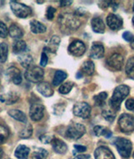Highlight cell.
Segmentation results:
<instances>
[{"label": "cell", "mask_w": 134, "mask_h": 159, "mask_svg": "<svg viewBox=\"0 0 134 159\" xmlns=\"http://www.w3.org/2000/svg\"><path fill=\"white\" fill-rule=\"evenodd\" d=\"M52 148L55 152L59 154H65L67 152V146L63 141L59 138H54L52 141Z\"/></svg>", "instance_id": "cell-18"}, {"label": "cell", "mask_w": 134, "mask_h": 159, "mask_svg": "<svg viewBox=\"0 0 134 159\" xmlns=\"http://www.w3.org/2000/svg\"><path fill=\"white\" fill-rule=\"evenodd\" d=\"M8 34H10L12 38L14 39H20L24 35L22 29L19 27L17 24H12L10 27L8 29Z\"/></svg>", "instance_id": "cell-22"}, {"label": "cell", "mask_w": 134, "mask_h": 159, "mask_svg": "<svg viewBox=\"0 0 134 159\" xmlns=\"http://www.w3.org/2000/svg\"><path fill=\"white\" fill-rule=\"evenodd\" d=\"M8 34V30L4 23L0 21V38H7Z\"/></svg>", "instance_id": "cell-38"}, {"label": "cell", "mask_w": 134, "mask_h": 159, "mask_svg": "<svg viewBox=\"0 0 134 159\" xmlns=\"http://www.w3.org/2000/svg\"><path fill=\"white\" fill-rule=\"evenodd\" d=\"M58 22L60 24V29L65 31L76 30L80 27L81 21L79 19V16L72 14H63L59 16Z\"/></svg>", "instance_id": "cell-1"}, {"label": "cell", "mask_w": 134, "mask_h": 159, "mask_svg": "<svg viewBox=\"0 0 134 159\" xmlns=\"http://www.w3.org/2000/svg\"><path fill=\"white\" fill-rule=\"evenodd\" d=\"M3 149H2V148H0V159L2 158V157H3Z\"/></svg>", "instance_id": "cell-48"}, {"label": "cell", "mask_w": 134, "mask_h": 159, "mask_svg": "<svg viewBox=\"0 0 134 159\" xmlns=\"http://www.w3.org/2000/svg\"><path fill=\"white\" fill-rule=\"evenodd\" d=\"M26 48H27V44L25 41L19 39L14 42V44H13V52L14 54H20L23 51H25Z\"/></svg>", "instance_id": "cell-28"}, {"label": "cell", "mask_w": 134, "mask_h": 159, "mask_svg": "<svg viewBox=\"0 0 134 159\" xmlns=\"http://www.w3.org/2000/svg\"><path fill=\"white\" fill-rule=\"evenodd\" d=\"M104 55V47L100 43H93L90 49V56L93 59H101Z\"/></svg>", "instance_id": "cell-17"}, {"label": "cell", "mask_w": 134, "mask_h": 159, "mask_svg": "<svg viewBox=\"0 0 134 159\" xmlns=\"http://www.w3.org/2000/svg\"><path fill=\"white\" fill-rule=\"evenodd\" d=\"M60 43V39L59 38V36H53L51 39L49 40V44L48 46L44 48V50L45 49H48L49 52L51 53H55L57 51L58 47H59V44Z\"/></svg>", "instance_id": "cell-25"}, {"label": "cell", "mask_w": 134, "mask_h": 159, "mask_svg": "<svg viewBox=\"0 0 134 159\" xmlns=\"http://www.w3.org/2000/svg\"><path fill=\"white\" fill-rule=\"evenodd\" d=\"M6 75L8 77V79L14 83V85H19L22 82L21 72L16 67L12 66L10 68H8L6 71Z\"/></svg>", "instance_id": "cell-11"}, {"label": "cell", "mask_w": 134, "mask_h": 159, "mask_svg": "<svg viewBox=\"0 0 134 159\" xmlns=\"http://www.w3.org/2000/svg\"><path fill=\"white\" fill-rule=\"evenodd\" d=\"M10 8L14 15L20 19H25L32 14L31 8L17 1H10Z\"/></svg>", "instance_id": "cell-4"}, {"label": "cell", "mask_w": 134, "mask_h": 159, "mask_svg": "<svg viewBox=\"0 0 134 159\" xmlns=\"http://www.w3.org/2000/svg\"><path fill=\"white\" fill-rule=\"evenodd\" d=\"M55 11H56V9H55V8L51 7V6L47 8V11H46L47 19H49V20H52V19H54V17H55Z\"/></svg>", "instance_id": "cell-40"}, {"label": "cell", "mask_w": 134, "mask_h": 159, "mask_svg": "<svg viewBox=\"0 0 134 159\" xmlns=\"http://www.w3.org/2000/svg\"><path fill=\"white\" fill-rule=\"evenodd\" d=\"M37 91L42 95V96H45V97H49L52 96L54 94V91H53L51 85H49L48 82H42L39 83L37 85Z\"/></svg>", "instance_id": "cell-16"}, {"label": "cell", "mask_w": 134, "mask_h": 159, "mask_svg": "<svg viewBox=\"0 0 134 159\" xmlns=\"http://www.w3.org/2000/svg\"><path fill=\"white\" fill-rule=\"evenodd\" d=\"M76 77L78 78V79H80V78H81L82 77V73L81 71H78L76 73Z\"/></svg>", "instance_id": "cell-47"}, {"label": "cell", "mask_w": 134, "mask_h": 159, "mask_svg": "<svg viewBox=\"0 0 134 159\" xmlns=\"http://www.w3.org/2000/svg\"><path fill=\"white\" fill-rule=\"evenodd\" d=\"M82 70L88 75H92L95 72V65L91 61H85L82 65Z\"/></svg>", "instance_id": "cell-29"}, {"label": "cell", "mask_w": 134, "mask_h": 159, "mask_svg": "<svg viewBox=\"0 0 134 159\" xmlns=\"http://www.w3.org/2000/svg\"><path fill=\"white\" fill-rule=\"evenodd\" d=\"M32 133H33V127H32V125L31 124H28L26 125L25 128L23 129L21 132H19V137L23 138V139H27L29 137H30L32 136Z\"/></svg>", "instance_id": "cell-34"}, {"label": "cell", "mask_w": 134, "mask_h": 159, "mask_svg": "<svg viewBox=\"0 0 134 159\" xmlns=\"http://www.w3.org/2000/svg\"><path fill=\"white\" fill-rule=\"evenodd\" d=\"M107 98V92H101L99 93L98 95L94 96V102H95V104L97 106V107H103L105 105V102H106V100Z\"/></svg>", "instance_id": "cell-30"}, {"label": "cell", "mask_w": 134, "mask_h": 159, "mask_svg": "<svg viewBox=\"0 0 134 159\" xmlns=\"http://www.w3.org/2000/svg\"><path fill=\"white\" fill-rule=\"evenodd\" d=\"M107 25L112 30H118L122 27L123 21L120 17L114 14H109L107 17Z\"/></svg>", "instance_id": "cell-12"}, {"label": "cell", "mask_w": 134, "mask_h": 159, "mask_svg": "<svg viewBox=\"0 0 134 159\" xmlns=\"http://www.w3.org/2000/svg\"><path fill=\"white\" fill-rule=\"evenodd\" d=\"M96 159H115L114 154L107 147H99L95 151Z\"/></svg>", "instance_id": "cell-14"}, {"label": "cell", "mask_w": 134, "mask_h": 159, "mask_svg": "<svg viewBox=\"0 0 134 159\" xmlns=\"http://www.w3.org/2000/svg\"><path fill=\"white\" fill-rule=\"evenodd\" d=\"M132 10H133V12H134V4H133V7H132Z\"/></svg>", "instance_id": "cell-52"}, {"label": "cell", "mask_w": 134, "mask_h": 159, "mask_svg": "<svg viewBox=\"0 0 134 159\" xmlns=\"http://www.w3.org/2000/svg\"><path fill=\"white\" fill-rule=\"evenodd\" d=\"M8 135H9V132L8 129L2 124H0V144L3 143L8 139Z\"/></svg>", "instance_id": "cell-36"}, {"label": "cell", "mask_w": 134, "mask_h": 159, "mask_svg": "<svg viewBox=\"0 0 134 159\" xmlns=\"http://www.w3.org/2000/svg\"><path fill=\"white\" fill-rule=\"evenodd\" d=\"M37 3H44V1H37Z\"/></svg>", "instance_id": "cell-50"}, {"label": "cell", "mask_w": 134, "mask_h": 159, "mask_svg": "<svg viewBox=\"0 0 134 159\" xmlns=\"http://www.w3.org/2000/svg\"><path fill=\"white\" fill-rule=\"evenodd\" d=\"M44 72L43 69L39 66H31L27 69L25 73V79L34 83H40L44 78Z\"/></svg>", "instance_id": "cell-5"}, {"label": "cell", "mask_w": 134, "mask_h": 159, "mask_svg": "<svg viewBox=\"0 0 134 159\" xmlns=\"http://www.w3.org/2000/svg\"><path fill=\"white\" fill-rule=\"evenodd\" d=\"M48 152L44 148H38L32 154V159H46Z\"/></svg>", "instance_id": "cell-33"}, {"label": "cell", "mask_w": 134, "mask_h": 159, "mask_svg": "<svg viewBox=\"0 0 134 159\" xmlns=\"http://www.w3.org/2000/svg\"><path fill=\"white\" fill-rule=\"evenodd\" d=\"M90 158V155L88 154H81V155H78V156L75 157L74 159H89Z\"/></svg>", "instance_id": "cell-46"}, {"label": "cell", "mask_w": 134, "mask_h": 159, "mask_svg": "<svg viewBox=\"0 0 134 159\" xmlns=\"http://www.w3.org/2000/svg\"><path fill=\"white\" fill-rule=\"evenodd\" d=\"M30 153V148L25 145H19L17 147L16 150L14 152V156L19 159L27 158Z\"/></svg>", "instance_id": "cell-23"}, {"label": "cell", "mask_w": 134, "mask_h": 159, "mask_svg": "<svg viewBox=\"0 0 134 159\" xmlns=\"http://www.w3.org/2000/svg\"><path fill=\"white\" fill-rule=\"evenodd\" d=\"M132 23H133V25H134V16L133 18H132Z\"/></svg>", "instance_id": "cell-51"}, {"label": "cell", "mask_w": 134, "mask_h": 159, "mask_svg": "<svg viewBox=\"0 0 134 159\" xmlns=\"http://www.w3.org/2000/svg\"><path fill=\"white\" fill-rule=\"evenodd\" d=\"M8 113V115L14 118V119H15L16 121H21V122H27V116L21 111L14 109V110L9 111Z\"/></svg>", "instance_id": "cell-24"}, {"label": "cell", "mask_w": 134, "mask_h": 159, "mask_svg": "<svg viewBox=\"0 0 134 159\" xmlns=\"http://www.w3.org/2000/svg\"><path fill=\"white\" fill-rule=\"evenodd\" d=\"M102 116L105 118V120L109 122H112V121L115 120L116 117V113L112 111H108V110H104L102 111L101 112Z\"/></svg>", "instance_id": "cell-37"}, {"label": "cell", "mask_w": 134, "mask_h": 159, "mask_svg": "<svg viewBox=\"0 0 134 159\" xmlns=\"http://www.w3.org/2000/svg\"><path fill=\"white\" fill-rule=\"evenodd\" d=\"M67 78V74L63 70H57L55 72L54 80H53V85L55 86L60 85L64 80Z\"/></svg>", "instance_id": "cell-27"}, {"label": "cell", "mask_w": 134, "mask_h": 159, "mask_svg": "<svg viewBox=\"0 0 134 159\" xmlns=\"http://www.w3.org/2000/svg\"><path fill=\"white\" fill-rule=\"evenodd\" d=\"M18 61L24 68L29 69L33 65V57L30 54H23L18 57Z\"/></svg>", "instance_id": "cell-20"}, {"label": "cell", "mask_w": 134, "mask_h": 159, "mask_svg": "<svg viewBox=\"0 0 134 159\" xmlns=\"http://www.w3.org/2000/svg\"><path fill=\"white\" fill-rule=\"evenodd\" d=\"M114 143L121 156L124 158H128L132 150V144L131 141L123 137H118L116 138Z\"/></svg>", "instance_id": "cell-3"}, {"label": "cell", "mask_w": 134, "mask_h": 159, "mask_svg": "<svg viewBox=\"0 0 134 159\" xmlns=\"http://www.w3.org/2000/svg\"><path fill=\"white\" fill-rule=\"evenodd\" d=\"M91 28L95 33L102 34L105 31V25L100 17H95L91 20Z\"/></svg>", "instance_id": "cell-19"}, {"label": "cell", "mask_w": 134, "mask_h": 159, "mask_svg": "<svg viewBox=\"0 0 134 159\" xmlns=\"http://www.w3.org/2000/svg\"><path fill=\"white\" fill-rule=\"evenodd\" d=\"M126 108L129 111H133L134 110V99H128L127 100L126 102Z\"/></svg>", "instance_id": "cell-42"}, {"label": "cell", "mask_w": 134, "mask_h": 159, "mask_svg": "<svg viewBox=\"0 0 134 159\" xmlns=\"http://www.w3.org/2000/svg\"><path fill=\"white\" fill-rule=\"evenodd\" d=\"M131 47H132V49H134V38L133 39H132V41L131 42Z\"/></svg>", "instance_id": "cell-49"}, {"label": "cell", "mask_w": 134, "mask_h": 159, "mask_svg": "<svg viewBox=\"0 0 134 159\" xmlns=\"http://www.w3.org/2000/svg\"><path fill=\"white\" fill-rule=\"evenodd\" d=\"M30 29L32 33L34 34H43L46 31L45 25H43L42 23L39 22L38 20L33 19L30 21Z\"/></svg>", "instance_id": "cell-21"}, {"label": "cell", "mask_w": 134, "mask_h": 159, "mask_svg": "<svg viewBox=\"0 0 134 159\" xmlns=\"http://www.w3.org/2000/svg\"><path fill=\"white\" fill-rule=\"evenodd\" d=\"M118 125L121 131L124 133H129L134 131V116L129 114H122L118 120Z\"/></svg>", "instance_id": "cell-6"}, {"label": "cell", "mask_w": 134, "mask_h": 159, "mask_svg": "<svg viewBox=\"0 0 134 159\" xmlns=\"http://www.w3.org/2000/svg\"><path fill=\"white\" fill-rule=\"evenodd\" d=\"M75 149L76 150L77 152H83L86 151V148H85V146H81V145H76L74 146Z\"/></svg>", "instance_id": "cell-44"}, {"label": "cell", "mask_w": 134, "mask_h": 159, "mask_svg": "<svg viewBox=\"0 0 134 159\" xmlns=\"http://www.w3.org/2000/svg\"><path fill=\"white\" fill-rule=\"evenodd\" d=\"M126 73L128 77L134 80V56L130 58L127 62Z\"/></svg>", "instance_id": "cell-32"}, {"label": "cell", "mask_w": 134, "mask_h": 159, "mask_svg": "<svg viewBox=\"0 0 134 159\" xmlns=\"http://www.w3.org/2000/svg\"><path fill=\"white\" fill-rule=\"evenodd\" d=\"M72 3V1H68V0H66V1H60V7H66V6H70Z\"/></svg>", "instance_id": "cell-45"}, {"label": "cell", "mask_w": 134, "mask_h": 159, "mask_svg": "<svg viewBox=\"0 0 134 159\" xmlns=\"http://www.w3.org/2000/svg\"><path fill=\"white\" fill-rule=\"evenodd\" d=\"M44 107L40 103H34L31 105L30 109V118L35 121L41 120L44 116Z\"/></svg>", "instance_id": "cell-9"}, {"label": "cell", "mask_w": 134, "mask_h": 159, "mask_svg": "<svg viewBox=\"0 0 134 159\" xmlns=\"http://www.w3.org/2000/svg\"><path fill=\"white\" fill-rule=\"evenodd\" d=\"M19 100V95L15 91H9L8 93L2 94L0 96V102L6 105H13Z\"/></svg>", "instance_id": "cell-15"}, {"label": "cell", "mask_w": 134, "mask_h": 159, "mask_svg": "<svg viewBox=\"0 0 134 159\" xmlns=\"http://www.w3.org/2000/svg\"><path fill=\"white\" fill-rule=\"evenodd\" d=\"M55 137L53 135L50 134H44L39 137V140L42 143H44V144H47V143H52L53 139Z\"/></svg>", "instance_id": "cell-39"}, {"label": "cell", "mask_w": 134, "mask_h": 159, "mask_svg": "<svg viewBox=\"0 0 134 159\" xmlns=\"http://www.w3.org/2000/svg\"><path fill=\"white\" fill-rule=\"evenodd\" d=\"M107 63L112 69L120 70L123 65V57L120 54H113L107 59Z\"/></svg>", "instance_id": "cell-13"}, {"label": "cell", "mask_w": 134, "mask_h": 159, "mask_svg": "<svg viewBox=\"0 0 134 159\" xmlns=\"http://www.w3.org/2000/svg\"><path fill=\"white\" fill-rule=\"evenodd\" d=\"M132 156H133V158H134V153H133V155H132Z\"/></svg>", "instance_id": "cell-53"}, {"label": "cell", "mask_w": 134, "mask_h": 159, "mask_svg": "<svg viewBox=\"0 0 134 159\" xmlns=\"http://www.w3.org/2000/svg\"><path fill=\"white\" fill-rule=\"evenodd\" d=\"M85 133V127L81 123H76L69 126L66 131V137L71 139L78 140Z\"/></svg>", "instance_id": "cell-7"}, {"label": "cell", "mask_w": 134, "mask_h": 159, "mask_svg": "<svg viewBox=\"0 0 134 159\" xmlns=\"http://www.w3.org/2000/svg\"><path fill=\"white\" fill-rule=\"evenodd\" d=\"M90 111L91 108L90 105H88L86 102H78L73 107L74 115L83 119H87L90 117Z\"/></svg>", "instance_id": "cell-8"}, {"label": "cell", "mask_w": 134, "mask_h": 159, "mask_svg": "<svg viewBox=\"0 0 134 159\" xmlns=\"http://www.w3.org/2000/svg\"><path fill=\"white\" fill-rule=\"evenodd\" d=\"M122 38L126 40V41H132V39H133V35H132V34L128 32V31H126V32H124L122 34Z\"/></svg>", "instance_id": "cell-43"}, {"label": "cell", "mask_w": 134, "mask_h": 159, "mask_svg": "<svg viewBox=\"0 0 134 159\" xmlns=\"http://www.w3.org/2000/svg\"><path fill=\"white\" fill-rule=\"evenodd\" d=\"M85 49H86V48H85V44L83 42L81 41V40H75L69 45L68 51L72 55L79 57V56L84 55V53L85 52Z\"/></svg>", "instance_id": "cell-10"}, {"label": "cell", "mask_w": 134, "mask_h": 159, "mask_svg": "<svg viewBox=\"0 0 134 159\" xmlns=\"http://www.w3.org/2000/svg\"><path fill=\"white\" fill-rule=\"evenodd\" d=\"M94 133L96 136L97 137H101V136H104L105 137H107V138H110V137H112V132L107 129L104 126H96L93 128Z\"/></svg>", "instance_id": "cell-26"}, {"label": "cell", "mask_w": 134, "mask_h": 159, "mask_svg": "<svg viewBox=\"0 0 134 159\" xmlns=\"http://www.w3.org/2000/svg\"><path fill=\"white\" fill-rule=\"evenodd\" d=\"M130 93V88L126 85H118L114 90L112 96L110 100V106L114 111H118L120 109L121 104L123 100L126 98Z\"/></svg>", "instance_id": "cell-2"}, {"label": "cell", "mask_w": 134, "mask_h": 159, "mask_svg": "<svg viewBox=\"0 0 134 159\" xmlns=\"http://www.w3.org/2000/svg\"><path fill=\"white\" fill-rule=\"evenodd\" d=\"M73 86H74L73 82L64 83V84H62V85H60V87L59 88V91H60V93L66 95V94H68L69 92L71 91V89L73 88Z\"/></svg>", "instance_id": "cell-35"}, {"label": "cell", "mask_w": 134, "mask_h": 159, "mask_svg": "<svg viewBox=\"0 0 134 159\" xmlns=\"http://www.w3.org/2000/svg\"><path fill=\"white\" fill-rule=\"evenodd\" d=\"M47 63H48V56L45 54V52H43L41 54V59H40V66L42 67L46 66Z\"/></svg>", "instance_id": "cell-41"}, {"label": "cell", "mask_w": 134, "mask_h": 159, "mask_svg": "<svg viewBox=\"0 0 134 159\" xmlns=\"http://www.w3.org/2000/svg\"><path fill=\"white\" fill-rule=\"evenodd\" d=\"M8 47L6 43L0 44V62L4 63L8 59Z\"/></svg>", "instance_id": "cell-31"}]
</instances>
